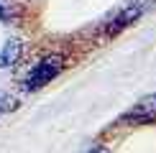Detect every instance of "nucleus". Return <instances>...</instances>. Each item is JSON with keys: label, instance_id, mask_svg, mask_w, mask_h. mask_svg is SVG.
Segmentation results:
<instances>
[{"label": "nucleus", "instance_id": "obj_1", "mask_svg": "<svg viewBox=\"0 0 156 153\" xmlns=\"http://www.w3.org/2000/svg\"><path fill=\"white\" fill-rule=\"evenodd\" d=\"M64 69V54H49V56H44L41 61H36L34 66H31V72L26 74V89H41V87H46L51 79H54L56 74H59Z\"/></svg>", "mask_w": 156, "mask_h": 153}, {"label": "nucleus", "instance_id": "obj_2", "mask_svg": "<svg viewBox=\"0 0 156 153\" xmlns=\"http://www.w3.org/2000/svg\"><path fill=\"white\" fill-rule=\"evenodd\" d=\"M156 8V0H133L131 5H126L118 15L113 18V21L108 23V28H105V33L108 36H115V33H120L123 28H128V25H133L136 21H141V18L146 15V13H151Z\"/></svg>", "mask_w": 156, "mask_h": 153}, {"label": "nucleus", "instance_id": "obj_3", "mask_svg": "<svg viewBox=\"0 0 156 153\" xmlns=\"http://www.w3.org/2000/svg\"><path fill=\"white\" fill-rule=\"evenodd\" d=\"M123 120L126 123H151V120H156V94H148L141 102H136L131 110L123 115Z\"/></svg>", "mask_w": 156, "mask_h": 153}, {"label": "nucleus", "instance_id": "obj_4", "mask_svg": "<svg viewBox=\"0 0 156 153\" xmlns=\"http://www.w3.org/2000/svg\"><path fill=\"white\" fill-rule=\"evenodd\" d=\"M21 54H23V41L21 38H8L3 43V49H0V69L16 66L18 59H21Z\"/></svg>", "mask_w": 156, "mask_h": 153}, {"label": "nucleus", "instance_id": "obj_5", "mask_svg": "<svg viewBox=\"0 0 156 153\" xmlns=\"http://www.w3.org/2000/svg\"><path fill=\"white\" fill-rule=\"evenodd\" d=\"M13 107H18V100L10 97V94H5V92H0V115L10 112Z\"/></svg>", "mask_w": 156, "mask_h": 153}, {"label": "nucleus", "instance_id": "obj_6", "mask_svg": "<svg viewBox=\"0 0 156 153\" xmlns=\"http://www.w3.org/2000/svg\"><path fill=\"white\" fill-rule=\"evenodd\" d=\"M13 13H16L13 8H8V5H3V3H0V21H5V23H8L10 18H13Z\"/></svg>", "mask_w": 156, "mask_h": 153}, {"label": "nucleus", "instance_id": "obj_7", "mask_svg": "<svg viewBox=\"0 0 156 153\" xmlns=\"http://www.w3.org/2000/svg\"><path fill=\"white\" fill-rule=\"evenodd\" d=\"M87 153H110V151L105 148V145H92V148H90Z\"/></svg>", "mask_w": 156, "mask_h": 153}]
</instances>
